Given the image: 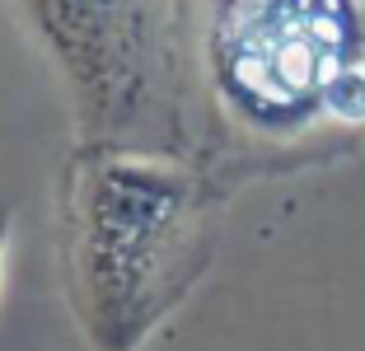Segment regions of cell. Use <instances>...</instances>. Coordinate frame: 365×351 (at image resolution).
Here are the masks:
<instances>
[{"mask_svg": "<svg viewBox=\"0 0 365 351\" xmlns=\"http://www.w3.org/2000/svg\"><path fill=\"white\" fill-rule=\"evenodd\" d=\"M211 173L169 150L76 146L56 178V258L94 351H140L215 258Z\"/></svg>", "mask_w": 365, "mask_h": 351, "instance_id": "cell-1", "label": "cell"}, {"mask_svg": "<svg viewBox=\"0 0 365 351\" xmlns=\"http://www.w3.org/2000/svg\"><path fill=\"white\" fill-rule=\"evenodd\" d=\"M365 61V0H211L202 75L230 131L295 141Z\"/></svg>", "mask_w": 365, "mask_h": 351, "instance_id": "cell-2", "label": "cell"}, {"mask_svg": "<svg viewBox=\"0 0 365 351\" xmlns=\"http://www.w3.org/2000/svg\"><path fill=\"white\" fill-rule=\"evenodd\" d=\"M61 75L76 146L178 150L169 43L155 0H14Z\"/></svg>", "mask_w": 365, "mask_h": 351, "instance_id": "cell-3", "label": "cell"}, {"mask_svg": "<svg viewBox=\"0 0 365 351\" xmlns=\"http://www.w3.org/2000/svg\"><path fill=\"white\" fill-rule=\"evenodd\" d=\"M10 225H14V206L0 202V272H5V248H10Z\"/></svg>", "mask_w": 365, "mask_h": 351, "instance_id": "cell-4", "label": "cell"}]
</instances>
